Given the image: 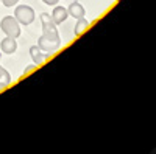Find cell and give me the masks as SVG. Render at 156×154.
Instances as JSON below:
<instances>
[{
  "mask_svg": "<svg viewBox=\"0 0 156 154\" xmlns=\"http://www.w3.org/2000/svg\"><path fill=\"white\" fill-rule=\"evenodd\" d=\"M41 22H42V36L37 39V47L42 51L51 53L59 48L61 45V39L56 30V23L51 20V16L47 12L41 14Z\"/></svg>",
  "mask_w": 156,
  "mask_h": 154,
  "instance_id": "obj_1",
  "label": "cell"
},
{
  "mask_svg": "<svg viewBox=\"0 0 156 154\" xmlns=\"http://www.w3.org/2000/svg\"><path fill=\"white\" fill-rule=\"evenodd\" d=\"M0 28H2V31L9 36V37H19L20 36V27H19V22L16 20V17L12 16H5L2 19V22H0Z\"/></svg>",
  "mask_w": 156,
  "mask_h": 154,
  "instance_id": "obj_2",
  "label": "cell"
},
{
  "mask_svg": "<svg viewBox=\"0 0 156 154\" xmlns=\"http://www.w3.org/2000/svg\"><path fill=\"white\" fill-rule=\"evenodd\" d=\"M14 17L19 23L22 25H30L33 20H34V11L31 6L28 5H19L16 9H14Z\"/></svg>",
  "mask_w": 156,
  "mask_h": 154,
  "instance_id": "obj_3",
  "label": "cell"
},
{
  "mask_svg": "<svg viewBox=\"0 0 156 154\" xmlns=\"http://www.w3.org/2000/svg\"><path fill=\"white\" fill-rule=\"evenodd\" d=\"M30 55H31V59H33V62L36 64V66H41L47 58H50V53H47V51L42 53V50L39 48L37 45L30 47Z\"/></svg>",
  "mask_w": 156,
  "mask_h": 154,
  "instance_id": "obj_4",
  "label": "cell"
},
{
  "mask_svg": "<svg viewBox=\"0 0 156 154\" xmlns=\"http://www.w3.org/2000/svg\"><path fill=\"white\" fill-rule=\"evenodd\" d=\"M16 48H17V44H16V39H14V37L6 36L5 39H2V42H0V50H2L3 53H6V55L14 53Z\"/></svg>",
  "mask_w": 156,
  "mask_h": 154,
  "instance_id": "obj_5",
  "label": "cell"
},
{
  "mask_svg": "<svg viewBox=\"0 0 156 154\" xmlns=\"http://www.w3.org/2000/svg\"><path fill=\"white\" fill-rule=\"evenodd\" d=\"M69 17V12H67V8L64 6H55L53 12H51V20H53L56 25L62 23L64 20H66Z\"/></svg>",
  "mask_w": 156,
  "mask_h": 154,
  "instance_id": "obj_6",
  "label": "cell"
},
{
  "mask_svg": "<svg viewBox=\"0 0 156 154\" xmlns=\"http://www.w3.org/2000/svg\"><path fill=\"white\" fill-rule=\"evenodd\" d=\"M67 12H69V16H72L73 19H81V17H84V8H83V5H80L78 2H73L69 5V8H67Z\"/></svg>",
  "mask_w": 156,
  "mask_h": 154,
  "instance_id": "obj_7",
  "label": "cell"
},
{
  "mask_svg": "<svg viewBox=\"0 0 156 154\" xmlns=\"http://www.w3.org/2000/svg\"><path fill=\"white\" fill-rule=\"evenodd\" d=\"M11 83V76H9V73L0 66V91H3V89L8 86Z\"/></svg>",
  "mask_w": 156,
  "mask_h": 154,
  "instance_id": "obj_8",
  "label": "cell"
},
{
  "mask_svg": "<svg viewBox=\"0 0 156 154\" xmlns=\"http://www.w3.org/2000/svg\"><path fill=\"white\" fill-rule=\"evenodd\" d=\"M87 27H89V22H87L84 17L78 19V22H76V25H75V36L83 34V33L87 30Z\"/></svg>",
  "mask_w": 156,
  "mask_h": 154,
  "instance_id": "obj_9",
  "label": "cell"
},
{
  "mask_svg": "<svg viewBox=\"0 0 156 154\" xmlns=\"http://www.w3.org/2000/svg\"><path fill=\"white\" fill-rule=\"evenodd\" d=\"M17 2H19V0H2V3H3L5 6H8V8L14 6V5H16Z\"/></svg>",
  "mask_w": 156,
  "mask_h": 154,
  "instance_id": "obj_10",
  "label": "cell"
},
{
  "mask_svg": "<svg viewBox=\"0 0 156 154\" xmlns=\"http://www.w3.org/2000/svg\"><path fill=\"white\" fill-rule=\"evenodd\" d=\"M42 2H44L45 5H56L59 0H42Z\"/></svg>",
  "mask_w": 156,
  "mask_h": 154,
  "instance_id": "obj_11",
  "label": "cell"
}]
</instances>
